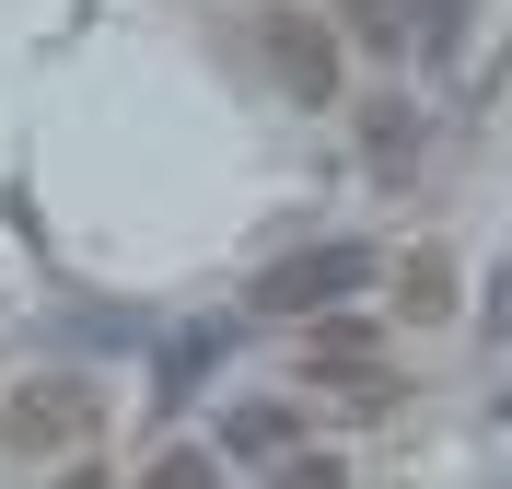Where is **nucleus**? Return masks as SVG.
Returning <instances> with one entry per match:
<instances>
[{
  "mask_svg": "<svg viewBox=\"0 0 512 489\" xmlns=\"http://www.w3.org/2000/svg\"><path fill=\"white\" fill-rule=\"evenodd\" d=\"M280 489H350V466H338V455H291Z\"/></svg>",
  "mask_w": 512,
  "mask_h": 489,
  "instance_id": "6e6552de",
  "label": "nucleus"
},
{
  "mask_svg": "<svg viewBox=\"0 0 512 489\" xmlns=\"http://www.w3.org/2000/svg\"><path fill=\"white\" fill-rule=\"evenodd\" d=\"M256 47H268V70H280L291 105H338V35H326L315 12H268Z\"/></svg>",
  "mask_w": 512,
  "mask_h": 489,
  "instance_id": "7ed1b4c3",
  "label": "nucleus"
},
{
  "mask_svg": "<svg viewBox=\"0 0 512 489\" xmlns=\"http://www.w3.org/2000/svg\"><path fill=\"white\" fill-rule=\"evenodd\" d=\"M59 489H105V478H94V466H82V478H59Z\"/></svg>",
  "mask_w": 512,
  "mask_h": 489,
  "instance_id": "1a4fd4ad",
  "label": "nucleus"
},
{
  "mask_svg": "<svg viewBox=\"0 0 512 489\" xmlns=\"http://www.w3.org/2000/svg\"><path fill=\"white\" fill-rule=\"evenodd\" d=\"M361 280H373V245H303V257H280L268 280H256V315H326V303H350Z\"/></svg>",
  "mask_w": 512,
  "mask_h": 489,
  "instance_id": "f03ea898",
  "label": "nucleus"
},
{
  "mask_svg": "<svg viewBox=\"0 0 512 489\" xmlns=\"http://www.w3.org/2000/svg\"><path fill=\"white\" fill-rule=\"evenodd\" d=\"M222 455H303V420H291V408H233V420H222Z\"/></svg>",
  "mask_w": 512,
  "mask_h": 489,
  "instance_id": "20e7f679",
  "label": "nucleus"
},
{
  "mask_svg": "<svg viewBox=\"0 0 512 489\" xmlns=\"http://www.w3.org/2000/svg\"><path fill=\"white\" fill-rule=\"evenodd\" d=\"M408 303H419V315H443V303H454V268L419 257V268H408Z\"/></svg>",
  "mask_w": 512,
  "mask_h": 489,
  "instance_id": "423d86ee",
  "label": "nucleus"
},
{
  "mask_svg": "<svg viewBox=\"0 0 512 489\" xmlns=\"http://www.w3.org/2000/svg\"><path fill=\"white\" fill-rule=\"evenodd\" d=\"M105 396L82 385V373H35V385H12V408H0V443L12 455H70V443H94Z\"/></svg>",
  "mask_w": 512,
  "mask_h": 489,
  "instance_id": "f257e3e1",
  "label": "nucleus"
},
{
  "mask_svg": "<svg viewBox=\"0 0 512 489\" xmlns=\"http://www.w3.org/2000/svg\"><path fill=\"white\" fill-rule=\"evenodd\" d=\"M338 12L361 24V47H384V59H396V35H408V24H396V0H338Z\"/></svg>",
  "mask_w": 512,
  "mask_h": 489,
  "instance_id": "39448f33",
  "label": "nucleus"
},
{
  "mask_svg": "<svg viewBox=\"0 0 512 489\" xmlns=\"http://www.w3.org/2000/svg\"><path fill=\"white\" fill-rule=\"evenodd\" d=\"M210 478H222V466H210V455H163V466H152V478H140V489H210Z\"/></svg>",
  "mask_w": 512,
  "mask_h": 489,
  "instance_id": "0eeeda50",
  "label": "nucleus"
}]
</instances>
